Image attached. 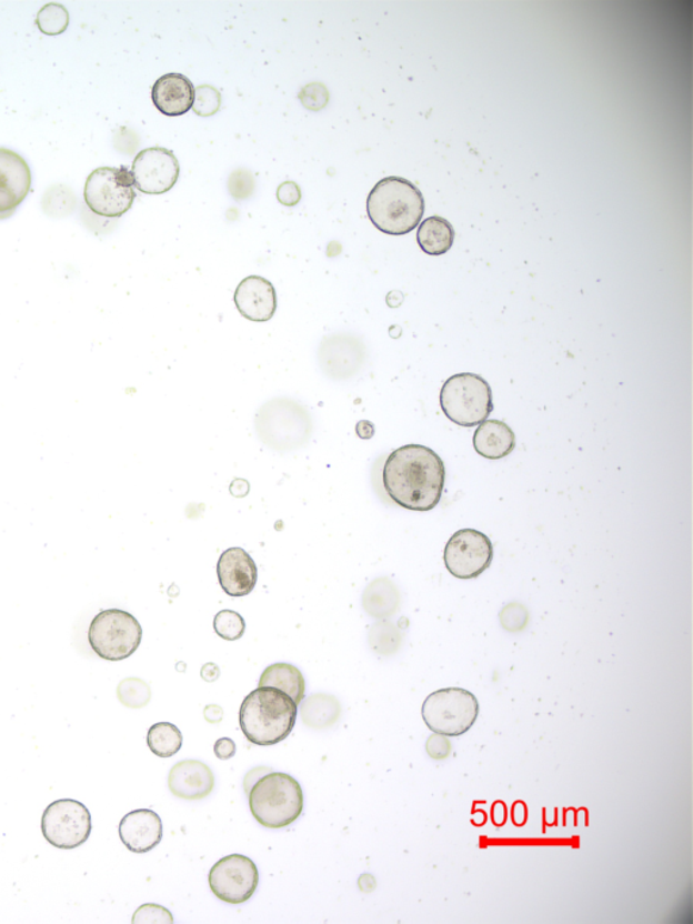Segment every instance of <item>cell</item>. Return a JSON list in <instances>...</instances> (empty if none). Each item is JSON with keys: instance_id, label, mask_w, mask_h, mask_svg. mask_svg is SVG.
<instances>
[{"instance_id": "6da1fadb", "label": "cell", "mask_w": 693, "mask_h": 924, "mask_svg": "<svg viewBox=\"0 0 693 924\" xmlns=\"http://www.w3.org/2000/svg\"><path fill=\"white\" fill-rule=\"evenodd\" d=\"M382 483L389 498L400 508L431 511L443 495L444 462L430 448L416 443L401 446L386 459Z\"/></svg>"}, {"instance_id": "7a4b0ae2", "label": "cell", "mask_w": 693, "mask_h": 924, "mask_svg": "<svg viewBox=\"0 0 693 924\" xmlns=\"http://www.w3.org/2000/svg\"><path fill=\"white\" fill-rule=\"evenodd\" d=\"M299 705L282 690L258 687L240 707V729L252 744L275 745L294 730Z\"/></svg>"}, {"instance_id": "3957f363", "label": "cell", "mask_w": 693, "mask_h": 924, "mask_svg": "<svg viewBox=\"0 0 693 924\" xmlns=\"http://www.w3.org/2000/svg\"><path fill=\"white\" fill-rule=\"evenodd\" d=\"M424 211L422 192L404 178H383L368 197L369 219L386 235L401 237L416 230Z\"/></svg>"}, {"instance_id": "277c9868", "label": "cell", "mask_w": 693, "mask_h": 924, "mask_svg": "<svg viewBox=\"0 0 693 924\" xmlns=\"http://www.w3.org/2000/svg\"><path fill=\"white\" fill-rule=\"evenodd\" d=\"M255 431L258 439L272 451L292 452L311 441L312 415L294 399H271L258 411Z\"/></svg>"}, {"instance_id": "5b68a950", "label": "cell", "mask_w": 693, "mask_h": 924, "mask_svg": "<svg viewBox=\"0 0 693 924\" xmlns=\"http://www.w3.org/2000/svg\"><path fill=\"white\" fill-rule=\"evenodd\" d=\"M249 800L252 816L265 828L288 827L303 811L302 787L287 773L262 775L251 787Z\"/></svg>"}, {"instance_id": "8992f818", "label": "cell", "mask_w": 693, "mask_h": 924, "mask_svg": "<svg viewBox=\"0 0 693 924\" xmlns=\"http://www.w3.org/2000/svg\"><path fill=\"white\" fill-rule=\"evenodd\" d=\"M441 406L458 426H479L492 414V388L480 374H454L442 386Z\"/></svg>"}, {"instance_id": "52a82bcc", "label": "cell", "mask_w": 693, "mask_h": 924, "mask_svg": "<svg viewBox=\"0 0 693 924\" xmlns=\"http://www.w3.org/2000/svg\"><path fill=\"white\" fill-rule=\"evenodd\" d=\"M141 640L140 622L121 609L102 610L89 627L91 650L103 661H125L139 650Z\"/></svg>"}, {"instance_id": "ba28073f", "label": "cell", "mask_w": 693, "mask_h": 924, "mask_svg": "<svg viewBox=\"0 0 693 924\" xmlns=\"http://www.w3.org/2000/svg\"><path fill=\"white\" fill-rule=\"evenodd\" d=\"M422 714L424 723L433 733L461 736L472 729L479 719L480 704L469 690L442 689L425 699Z\"/></svg>"}, {"instance_id": "9c48e42d", "label": "cell", "mask_w": 693, "mask_h": 924, "mask_svg": "<svg viewBox=\"0 0 693 924\" xmlns=\"http://www.w3.org/2000/svg\"><path fill=\"white\" fill-rule=\"evenodd\" d=\"M135 200L132 172L127 168H99L87 177L84 201L92 213L120 219Z\"/></svg>"}, {"instance_id": "30bf717a", "label": "cell", "mask_w": 693, "mask_h": 924, "mask_svg": "<svg viewBox=\"0 0 693 924\" xmlns=\"http://www.w3.org/2000/svg\"><path fill=\"white\" fill-rule=\"evenodd\" d=\"M91 813L77 800L54 801L43 812L41 831L49 845L73 850L84 845L91 835Z\"/></svg>"}, {"instance_id": "8fae6325", "label": "cell", "mask_w": 693, "mask_h": 924, "mask_svg": "<svg viewBox=\"0 0 693 924\" xmlns=\"http://www.w3.org/2000/svg\"><path fill=\"white\" fill-rule=\"evenodd\" d=\"M443 560L451 575L462 581L479 578L492 564V541L479 530H458L444 548Z\"/></svg>"}, {"instance_id": "7c38bea8", "label": "cell", "mask_w": 693, "mask_h": 924, "mask_svg": "<svg viewBox=\"0 0 693 924\" xmlns=\"http://www.w3.org/2000/svg\"><path fill=\"white\" fill-rule=\"evenodd\" d=\"M209 885L222 902L232 905L249 902L259 885L255 862L241 854L228 855L210 868Z\"/></svg>"}, {"instance_id": "4fadbf2b", "label": "cell", "mask_w": 693, "mask_h": 924, "mask_svg": "<svg viewBox=\"0 0 693 924\" xmlns=\"http://www.w3.org/2000/svg\"><path fill=\"white\" fill-rule=\"evenodd\" d=\"M130 172L139 192L164 194L175 187L181 165L171 151L162 147H152L138 153Z\"/></svg>"}, {"instance_id": "5bb4252c", "label": "cell", "mask_w": 693, "mask_h": 924, "mask_svg": "<svg viewBox=\"0 0 693 924\" xmlns=\"http://www.w3.org/2000/svg\"><path fill=\"white\" fill-rule=\"evenodd\" d=\"M319 366L328 379L344 381L354 378L364 362V344L350 332H338L323 339L318 353Z\"/></svg>"}, {"instance_id": "9a60e30c", "label": "cell", "mask_w": 693, "mask_h": 924, "mask_svg": "<svg viewBox=\"0 0 693 924\" xmlns=\"http://www.w3.org/2000/svg\"><path fill=\"white\" fill-rule=\"evenodd\" d=\"M32 170L20 153L0 148V220L10 219L32 190Z\"/></svg>"}, {"instance_id": "2e32d148", "label": "cell", "mask_w": 693, "mask_h": 924, "mask_svg": "<svg viewBox=\"0 0 693 924\" xmlns=\"http://www.w3.org/2000/svg\"><path fill=\"white\" fill-rule=\"evenodd\" d=\"M217 575L225 594L233 597L250 595L258 582V566L243 548H229L222 552Z\"/></svg>"}, {"instance_id": "e0dca14e", "label": "cell", "mask_w": 693, "mask_h": 924, "mask_svg": "<svg viewBox=\"0 0 693 924\" xmlns=\"http://www.w3.org/2000/svg\"><path fill=\"white\" fill-rule=\"evenodd\" d=\"M240 315L251 322L265 323L275 315L278 301L274 285L259 275L247 277L233 295Z\"/></svg>"}, {"instance_id": "ac0fdd59", "label": "cell", "mask_w": 693, "mask_h": 924, "mask_svg": "<svg viewBox=\"0 0 693 924\" xmlns=\"http://www.w3.org/2000/svg\"><path fill=\"white\" fill-rule=\"evenodd\" d=\"M119 833L129 852L150 853L163 840L162 818L151 810H135L122 817Z\"/></svg>"}, {"instance_id": "d6986e66", "label": "cell", "mask_w": 693, "mask_h": 924, "mask_svg": "<svg viewBox=\"0 0 693 924\" xmlns=\"http://www.w3.org/2000/svg\"><path fill=\"white\" fill-rule=\"evenodd\" d=\"M169 787L173 796L178 799L190 801L207 799L214 790V774L201 761L178 762L171 769Z\"/></svg>"}, {"instance_id": "ffe728a7", "label": "cell", "mask_w": 693, "mask_h": 924, "mask_svg": "<svg viewBox=\"0 0 693 924\" xmlns=\"http://www.w3.org/2000/svg\"><path fill=\"white\" fill-rule=\"evenodd\" d=\"M195 88L182 73H167L154 82L152 102L160 113L179 117L193 109Z\"/></svg>"}, {"instance_id": "44dd1931", "label": "cell", "mask_w": 693, "mask_h": 924, "mask_svg": "<svg viewBox=\"0 0 693 924\" xmlns=\"http://www.w3.org/2000/svg\"><path fill=\"white\" fill-rule=\"evenodd\" d=\"M475 452L488 460H500L516 448V436L509 424L498 419H486L476 428L473 436Z\"/></svg>"}, {"instance_id": "7402d4cb", "label": "cell", "mask_w": 693, "mask_h": 924, "mask_svg": "<svg viewBox=\"0 0 693 924\" xmlns=\"http://www.w3.org/2000/svg\"><path fill=\"white\" fill-rule=\"evenodd\" d=\"M400 591L389 578H379L363 591L362 605L370 617L385 620L398 612Z\"/></svg>"}, {"instance_id": "603a6c76", "label": "cell", "mask_w": 693, "mask_h": 924, "mask_svg": "<svg viewBox=\"0 0 693 924\" xmlns=\"http://www.w3.org/2000/svg\"><path fill=\"white\" fill-rule=\"evenodd\" d=\"M259 687H275L292 697L297 705L305 699L307 683L301 671L293 664L275 663L263 671Z\"/></svg>"}, {"instance_id": "cb8c5ba5", "label": "cell", "mask_w": 693, "mask_h": 924, "mask_svg": "<svg viewBox=\"0 0 693 924\" xmlns=\"http://www.w3.org/2000/svg\"><path fill=\"white\" fill-rule=\"evenodd\" d=\"M455 231L441 215L425 219L419 227L418 243L425 254L439 257L453 248Z\"/></svg>"}, {"instance_id": "d4e9b609", "label": "cell", "mask_w": 693, "mask_h": 924, "mask_svg": "<svg viewBox=\"0 0 693 924\" xmlns=\"http://www.w3.org/2000/svg\"><path fill=\"white\" fill-rule=\"evenodd\" d=\"M301 719L314 730H324L335 725L342 714V705L331 694H313L301 701Z\"/></svg>"}, {"instance_id": "484cf974", "label": "cell", "mask_w": 693, "mask_h": 924, "mask_svg": "<svg viewBox=\"0 0 693 924\" xmlns=\"http://www.w3.org/2000/svg\"><path fill=\"white\" fill-rule=\"evenodd\" d=\"M147 743L154 755L170 757L181 751L183 735L177 725L158 723L152 725L150 731H148Z\"/></svg>"}, {"instance_id": "4316f807", "label": "cell", "mask_w": 693, "mask_h": 924, "mask_svg": "<svg viewBox=\"0 0 693 924\" xmlns=\"http://www.w3.org/2000/svg\"><path fill=\"white\" fill-rule=\"evenodd\" d=\"M402 634L393 622L381 620L369 632V643L376 654L389 656L399 651Z\"/></svg>"}, {"instance_id": "83f0119b", "label": "cell", "mask_w": 693, "mask_h": 924, "mask_svg": "<svg viewBox=\"0 0 693 924\" xmlns=\"http://www.w3.org/2000/svg\"><path fill=\"white\" fill-rule=\"evenodd\" d=\"M37 28L47 36L63 34L70 24V12L59 3H48L36 18Z\"/></svg>"}, {"instance_id": "f1b7e54d", "label": "cell", "mask_w": 693, "mask_h": 924, "mask_svg": "<svg viewBox=\"0 0 693 924\" xmlns=\"http://www.w3.org/2000/svg\"><path fill=\"white\" fill-rule=\"evenodd\" d=\"M117 697H119L122 705L132 707V710H140L150 704L152 693L151 687L139 677H128L123 680L119 689H117Z\"/></svg>"}, {"instance_id": "f546056e", "label": "cell", "mask_w": 693, "mask_h": 924, "mask_svg": "<svg viewBox=\"0 0 693 924\" xmlns=\"http://www.w3.org/2000/svg\"><path fill=\"white\" fill-rule=\"evenodd\" d=\"M214 631L227 642H237L244 636L245 621L233 610H222L214 617Z\"/></svg>"}, {"instance_id": "4dcf8cb0", "label": "cell", "mask_w": 693, "mask_h": 924, "mask_svg": "<svg viewBox=\"0 0 693 924\" xmlns=\"http://www.w3.org/2000/svg\"><path fill=\"white\" fill-rule=\"evenodd\" d=\"M220 108L221 94L219 90L209 84H202L195 89L193 110L197 116H214Z\"/></svg>"}, {"instance_id": "1f68e13d", "label": "cell", "mask_w": 693, "mask_h": 924, "mask_svg": "<svg viewBox=\"0 0 693 924\" xmlns=\"http://www.w3.org/2000/svg\"><path fill=\"white\" fill-rule=\"evenodd\" d=\"M500 624L511 633L522 632L529 625V610L519 603H510L500 612Z\"/></svg>"}, {"instance_id": "d6a6232c", "label": "cell", "mask_w": 693, "mask_h": 924, "mask_svg": "<svg viewBox=\"0 0 693 924\" xmlns=\"http://www.w3.org/2000/svg\"><path fill=\"white\" fill-rule=\"evenodd\" d=\"M229 193L234 200L243 201L252 195L255 190V177L249 170L233 171L228 181Z\"/></svg>"}, {"instance_id": "836d02e7", "label": "cell", "mask_w": 693, "mask_h": 924, "mask_svg": "<svg viewBox=\"0 0 693 924\" xmlns=\"http://www.w3.org/2000/svg\"><path fill=\"white\" fill-rule=\"evenodd\" d=\"M299 100L303 108L312 110V112H319L330 102V91L323 83H309L300 91Z\"/></svg>"}, {"instance_id": "e575fe53", "label": "cell", "mask_w": 693, "mask_h": 924, "mask_svg": "<svg viewBox=\"0 0 693 924\" xmlns=\"http://www.w3.org/2000/svg\"><path fill=\"white\" fill-rule=\"evenodd\" d=\"M133 924H172L173 917L169 910L158 904H144L135 911Z\"/></svg>"}, {"instance_id": "d590c367", "label": "cell", "mask_w": 693, "mask_h": 924, "mask_svg": "<svg viewBox=\"0 0 693 924\" xmlns=\"http://www.w3.org/2000/svg\"><path fill=\"white\" fill-rule=\"evenodd\" d=\"M426 754L435 761H443L445 757H449L453 747H451V743L449 741V736L439 735V733H433L429 737V741L425 743Z\"/></svg>"}, {"instance_id": "8d00e7d4", "label": "cell", "mask_w": 693, "mask_h": 924, "mask_svg": "<svg viewBox=\"0 0 693 924\" xmlns=\"http://www.w3.org/2000/svg\"><path fill=\"white\" fill-rule=\"evenodd\" d=\"M301 188L293 181H287L277 189V199L284 207H295L301 201Z\"/></svg>"}, {"instance_id": "74e56055", "label": "cell", "mask_w": 693, "mask_h": 924, "mask_svg": "<svg viewBox=\"0 0 693 924\" xmlns=\"http://www.w3.org/2000/svg\"><path fill=\"white\" fill-rule=\"evenodd\" d=\"M237 754V743L229 737L219 739L214 744V755L221 761L231 760Z\"/></svg>"}, {"instance_id": "f35d334b", "label": "cell", "mask_w": 693, "mask_h": 924, "mask_svg": "<svg viewBox=\"0 0 693 924\" xmlns=\"http://www.w3.org/2000/svg\"><path fill=\"white\" fill-rule=\"evenodd\" d=\"M229 491L231 494L237 498H244L249 495L250 492V483L247 482L244 479H237L233 480L231 486H229Z\"/></svg>"}, {"instance_id": "ab89813d", "label": "cell", "mask_w": 693, "mask_h": 924, "mask_svg": "<svg viewBox=\"0 0 693 924\" xmlns=\"http://www.w3.org/2000/svg\"><path fill=\"white\" fill-rule=\"evenodd\" d=\"M356 435L361 440H371L375 434L374 424L369 421H361L356 423Z\"/></svg>"}, {"instance_id": "60d3db41", "label": "cell", "mask_w": 693, "mask_h": 924, "mask_svg": "<svg viewBox=\"0 0 693 924\" xmlns=\"http://www.w3.org/2000/svg\"><path fill=\"white\" fill-rule=\"evenodd\" d=\"M205 719L209 723L217 724L220 723L222 720V710L220 706L212 705L208 706L205 710Z\"/></svg>"}, {"instance_id": "b9f144b4", "label": "cell", "mask_w": 693, "mask_h": 924, "mask_svg": "<svg viewBox=\"0 0 693 924\" xmlns=\"http://www.w3.org/2000/svg\"><path fill=\"white\" fill-rule=\"evenodd\" d=\"M210 669H212V670L209 671L208 665H203V669L201 671V675H202L203 680H205L208 682H214L217 680V677H219V676L213 675V673L220 674V670H219V667H217L215 664H212V667H210Z\"/></svg>"}]
</instances>
